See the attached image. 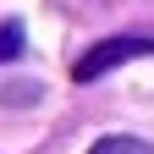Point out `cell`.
I'll use <instances>...</instances> for the list:
<instances>
[{
    "instance_id": "cell-1",
    "label": "cell",
    "mask_w": 154,
    "mask_h": 154,
    "mask_svg": "<svg viewBox=\"0 0 154 154\" xmlns=\"http://www.w3.org/2000/svg\"><path fill=\"white\" fill-rule=\"evenodd\" d=\"M143 55H154V38H99L72 61V83H99L105 72H121L127 61H143Z\"/></svg>"
},
{
    "instance_id": "cell-2",
    "label": "cell",
    "mask_w": 154,
    "mask_h": 154,
    "mask_svg": "<svg viewBox=\"0 0 154 154\" xmlns=\"http://www.w3.org/2000/svg\"><path fill=\"white\" fill-rule=\"evenodd\" d=\"M88 154H154V143H143V138H121V132H110V138H99Z\"/></svg>"
},
{
    "instance_id": "cell-3",
    "label": "cell",
    "mask_w": 154,
    "mask_h": 154,
    "mask_svg": "<svg viewBox=\"0 0 154 154\" xmlns=\"http://www.w3.org/2000/svg\"><path fill=\"white\" fill-rule=\"evenodd\" d=\"M22 50H28V33H22V22H17V17H11V22H0V66H6V61H17Z\"/></svg>"
}]
</instances>
